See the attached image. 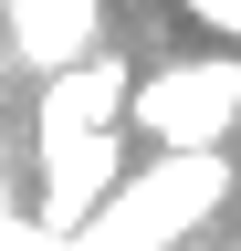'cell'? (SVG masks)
Wrapping results in <instances>:
<instances>
[{
    "instance_id": "3957f363",
    "label": "cell",
    "mask_w": 241,
    "mask_h": 251,
    "mask_svg": "<svg viewBox=\"0 0 241 251\" xmlns=\"http://www.w3.org/2000/svg\"><path fill=\"white\" fill-rule=\"evenodd\" d=\"M126 136L136 126H95V136H42V230L53 241H74V230H95V209L115 199V168H126Z\"/></svg>"
},
{
    "instance_id": "5b68a950",
    "label": "cell",
    "mask_w": 241,
    "mask_h": 251,
    "mask_svg": "<svg viewBox=\"0 0 241 251\" xmlns=\"http://www.w3.org/2000/svg\"><path fill=\"white\" fill-rule=\"evenodd\" d=\"M0 31L32 74H63V63L105 52V0H0Z\"/></svg>"
},
{
    "instance_id": "277c9868",
    "label": "cell",
    "mask_w": 241,
    "mask_h": 251,
    "mask_svg": "<svg viewBox=\"0 0 241 251\" xmlns=\"http://www.w3.org/2000/svg\"><path fill=\"white\" fill-rule=\"evenodd\" d=\"M126 94H136V74H126V52H84V63H63V74H42V136H95V126H126Z\"/></svg>"
},
{
    "instance_id": "7a4b0ae2",
    "label": "cell",
    "mask_w": 241,
    "mask_h": 251,
    "mask_svg": "<svg viewBox=\"0 0 241 251\" xmlns=\"http://www.w3.org/2000/svg\"><path fill=\"white\" fill-rule=\"evenodd\" d=\"M126 126H136L147 147H220L231 126H241V42L136 74V94H126Z\"/></svg>"
},
{
    "instance_id": "6da1fadb",
    "label": "cell",
    "mask_w": 241,
    "mask_h": 251,
    "mask_svg": "<svg viewBox=\"0 0 241 251\" xmlns=\"http://www.w3.org/2000/svg\"><path fill=\"white\" fill-rule=\"evenodd\" d=\"M220 199H231V157H220V147H158V168L126 178V188L95 209V230H105L115 251H168L178 230H199Z\"/></svg>"
},
{
    "instance_id": "8992f818",
    "label": "cell",
    "mask_w": 241,
    "mask_h": 251,
    "mask_svg": "<svg viewBox=\"0 0 241 251\" xmlns=\"http://www.w3.org/2000/svg\"><path fill=\"white\" fill-rule=\"evenodd\" d=\"M199 31H220V42H241V0H178Z\"/></svg>"
}]
</instances>
